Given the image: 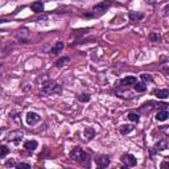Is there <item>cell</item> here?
<instances>
[{
	"mask_svg": "<svg viewBox=\"0 0 169 169\" xmlns=\"http://www.w3.org/2000/svg\"><path fill=\"white\" fill-rule=\"evenodd\" d=\"M70 158L74 162H77L84 168H90V162H91L90 155H89L87 152H84L81 147L73 148L72 152H70Z\"/></svg>",
	"mask_w": 169,
	"mask_h": 169,
	"instance_id": "1",
	"label": "cell"
},
{
	"mask_svg": "<svg viewBox=\"0 0 169 169\" xmlns=\"http://www.w3.org/2000/svg\"><path fill=\"white\" fill-rule=\"evenodd\" d=\"M62 90L61 84H58L56 81H52V79H49V81L44 82L42 83V93L46 94V95H50V94H59Z\"/></svg>",
	"mask_w": 169,
	"mask_h": 169,
	"instance_id": "2",
	"label": "cell"
},
{
	"mask_svg": "<svg viewBox=\"0 0 169 169\" xmlns=\"http://www.w3.org/2000/svg\"><path fill=\"white\" fill-rule=\"evenodd\" d=\"M110 7H111V2H107V3L106 2H102V3H98L97 6H94L93 12L98 17V16H101V15H103Z\"/></svg>",
	"mask_w": 169,
	"mask_h": 169,
	"instance_id": "3",
	"label": "cell"
},
{
	"mask_svg": "<svg viewBox=\"0 0 169 169\" xmlns=\"http://www.w3.org/2000/svg\"><path fill=\"white\" fill-rule=\"evenodd\" d=\"M120 160L124 165H127V167H135L136 162H137L136 157L133 155H131V153H124V155L120 157Z\"/></svg>",
	"mask_w": 169,
	"mask_h": 169,
	"instance_id": "4",
	"label": "cell"
},
{
	"mask_svg": "<svg viewBox=\"0 0 169 169\" xmlns=\"http://www.w3.org/2000/svg\"><path fill=\"white\" fill-rule=\"evenodd\" d=\"M168 148V141L165 140V139H161L158 143H156L155 145L152 147V150H151V156H153L156 152H161L164 150H167Z\"/></svg>",
	"mask_w": 169,
	"mask_h": 169,
	"instance_id": "5",
	"label": "cell"
},
{
	"mask_svg": "<svg viewBox=\"0 0 169 169\" xmlns=\"http://www.w3.org/2000/svg\"><path fill=\"white\" fill-rule=\"evenodd\" d=\"M95 162H97V165L99 168H107L108 165H110L111 160H110V157H108L107 155H101V156H98L95 158Z\"/></svg>",
	"mask_w": 169,
	"mask_h": 169,
	"instance_id": "6",
	"label": "cell"
},
{
	"mask_svg": "<svg viewBox=\"0 0 169 169\" xmlns=\"http://www.w3.org/2000/svg\"><path fill=\"white\" fill-rule=\"evenodd\" d=\"M25 118H27L28 126H34V124H37L38 122H41V116L36 112H28Z\"/></svg>",
	"mask_w": 169,
	"mask_h": 169,
	"instance_id": "7",
	"label": "cell"
},
{
	"mask_svg": "<svg viewBox=\"0 0 169 169\" xmlns=\"http://www.w3.org/2000/svg\"><path fill=\"white\" fill-rule=\"evenodd\" d=\"M23 131H13L11 133H8V136H7V140L8 141H13L15 144H17L20 140L23 139Z\"/></svg>",
	"mask_w": 169,
	"mask_h": 169,
	"instance_id": "8",
	"label": "cell"
},
{
	"mask_svg": "<svg viewBox=\"0 0 169 169\" xmlns=\"http://www.w3.org/2000/svg\"><path fill=\"white\" fill-rule=\"evenodd\" d=\"M152 94L158 99H167L169 97V90L168 89H156L152 91Z\"/></svg>",
	"mask_w": 169,
	"mask_h": 169,
	"instance_id": "9",
	"label": "cell"
},
{
	"mask_svg": "<svg viewBox=\"0 0 169 169\" xmlns=\"http://www.w3.org/2000/svg\"><path fill=\"white\" fill-rule=\"evenodd\" d=\"M95 135H97V132H95V130H94L93 127H86V128H84V131H83V136H84V139H86L87 141L93 140V139L95 137Z\"/></svg>",
	"mask_w": 169,
	"mask_h": 169,
	"instance_id": "10",
	"label": "cell"
},
{
	"mask_svg": "<svg viewBox=\"0 0 169 169\" xmlns=\"http://www.w3.org/2000/svg\"><path fill=\"white\" fill-rule=\"evenodd\" d=\"M137 82V79H136V77H126V78H123L122 81H120V84L122 86H135V83Z\"/></svg>",
	"mask_w": 169,
	"mask_h": 169,
	"instance_id": "11",
	"label": "cell"
},
{
	"mask_svg": "<svg viewBox=\"0 0 169 169\" xmlns=\"http://www.w3.org/2000/svg\"><path fill=\"white\" fill-rule=\"evenodd\" d=\"M128 17H130L131 21H140V20H143L144 17H145V15L141 13V12H135V11H132L130 12V15H128Z\"/></svg>",
	"mask_w": 169,
	"mask_h": 169,
	"instance_id": "12",
	"label": "cell"
},
{
	"mask_svg": "<svg viewBox=\"0 0 169 169\" xmlns=\"http://www.w3.org/2000/svg\"><path fill=\"white\" fill-rule=\"evenodd\" d=\"M37 147H38V143L36 140H27L25 143H24V148H25L27 151H29V152L36 151Z\"/></svg>",
	"mask_w": 169,
	"mask_h": 169,
	"instance_id": "13",
	"label": "cell"
},
{
	"mask_svg": "<svg viewBox=\"0 0 169 169\" xmlns=\"http://www.w3.org/2000/svg\"><path fill=\"white\" fill-rule=\"evenodd\" d=\"M31 9L34 13H41V12H44V3L42 2H34L31 4Z\"/></svg>",
	"mask_w": 169,
	"mask_h": 169,
	"instance_id": "14",
	"label": "cell"
},
{
	"mask_svg": "<svg viewBox=\"0 0 169 169\" xmlns=\"http://www.w3.org/2000/svg\"><path fill=\"white\" fill-rule=\"evenodd\" d=\"M168 118H169L168 110H158L156 114V120H158V122H165Z\"/></svg>",
	"mask_w": 169,
	"mask_h": 169,
	"instance_id": "15",
	"label": "cell"
},
{
	"mask_svg": "<svg viewBox=\"0 0 169 169\" xmlns=\"http://www.w3.org/2000/svg\"><path fill=\"white\" fill-rule=\"evenodd\" d=\"M63 46H65V45H63V42H62V41H58V42L56 44V45H54V46L50 49V54H52V56H57L58 53H61V52H62Z\"/></svg>",
	"mask_w": 169,
	"mask_h": 169,
	"instance_id": "16",
	"label": "cell"
},
{
	"mask_svg": "<svg viewBox=\"0 0 169 169\" xmlns=\"http://www.w3.org/2000/svg\"><path fill=\"white\" fill-rule=\"evenodd\" d=\"M133 130H135V126H132V124H123V126L119 127V131H120L122 135H127Z\"/></svg>",
	"mask_w": 169,
	"mask_h": 169,
	"instance_id": "17",
	"label": "cell"
},
{
	"mask_svg": "<svg viewBox=\"0 0 169 169\" xmlns=\"http://www.w3.org/2000/svg\"><path fill=\"white\" fill-rule=\"evenodd\" d=\"M69 62H70V57L63 56V57H61V58H58V59H57L56 63H54V66H56V67H62V66L67 65Z\"/></svg>",
	"mask_w": 169,
	"mask_h": 169,
	"instance_id": "18",
	"label": "cell"
},
{
	"mask_svg": "<svg viewBox=\"0 0 169 169\" xmlns=\"http://www.w3.org/2000/svg\"><path fill=\"white\" fill-rule=\"evenodd\" d=\"M148 38H150L151 42H161V40H162L161 34L158 33V32H152V33H150V34H148Z\"/></svg>",
	"mask_w": 169,
	"mask_h": 169,
	"instance_id": "19",
	"label": "cell"
},
{
	"mask_svg": "<svg viewBox=\"0 0 169 169\" xmlns=\"http://www.w3.org/2000/svg\"><path fill=\"white\" fill-rule=\"evenodd\" d=\"M133 89H135V91H137V93H144L147 90V86H145V83H143V82H136Z\"/></svg>",
	"mask_w": 169,
	"mask_h": 169,
	"instance_id": "20",
	"label": "cell"
},
{
	"mask_svg": "<svg viewBox=\"0 0 169 169\" xmlns=\"http://www.w3.org/2000/svg\"><path fill=\"white\" fill-rule=\"evenodd\" d=\"M127 118L130 119L131 122H135V123H137L139 120H140V116H139V114H137V112H128Z\"/></svg>",
	"mask_w": 169,
	"mask_h": 169,
	"instance_id": "21",
	"label": "cell"
},
{
	"mask_svg": "<svg viewBox=\"0 0 169 169\" xmlns=\"http://www.w3.org/2000/svg\"><path fill=\"white\" fill-rule=\"evenodd\" d=\"M77 99L82 103H86V102L90 101V95H89V94H79V95L77 97Z\"/></svg>",
	"mask_w": 169,
	"mask_h": 169,
	"instance_id": "22",
	"label": "cell"
},
{
	"mask_svg": "<svg viewBox=\"0 0 169 169\" xmlns=\"http://www.w3.org/2000/svg\"><path fill=\"white\" fill-rule=\"evenodd\" d=\"M8 153H9V148L7 145H2V147H0V157L4 158V157L8 155Z\"/></svg>",
	"mask_w": 169,
	"mask_h": 169,
	"instance_id": "23",
	"label": "cell"
},
{
	"mask_svg": "<svg viewBox=\"0 0 169 169\" xmlns=\"http://www.w3.org/2000/svg\"><path fill=\"white\" fill-rule=\"evenodd\" d=\"M140 78H141L143 83H144V82H153V78L150 76V74H141Z\"/></svg>",
	"mask_w": 169,
	"mask_h": 169,
	"instance_id": "24",
	"label": "cell"
},
{
	"mask_svg": "<svg viewBox=\"0 0 169 169\" xmlns=\"http://www.w3.org/2000/svg\"><path fill=\"white\" fill-rule=\"evenodd\" d=\"M16 169H32V167L28 162H20L16 165Z\"/></svg>",
	"mask_w": 169,
	"mask_h": 169,
	"instance_id": "25",
	"label": "cell"
},
{
	"mask_svg": "<svg viewBox=\"0 0 169 169\" xmlns=\"http://www.w3.org/2000/svg\"><path fill=\"white\" fill-rule=\"evenodd\" d=\"M160 169H169V157H167V160L161 161V164H160Z\"/></svg>",
	"mask_w": 169,
	"mask_h": 169,
	"instance_id": "26",
	"label": "cell"
},
{
	"mask_svg": "<svg viewBox=\"0 0 169 169\" xmlns=\"http://www.w3.org/2000/svg\"><path fill=\"white\" fill-rule=\"evenodd\" d=\"M160 131L162 133H165L167 136H169V126H168V124H167V126H161L160 127Z\"/></svg>",
	"mask_w": 169,
	"mask_h": 169,
	"instance_id": "27",
	"label": "cell"
},
{
	"mask_svg": "<svg viewBox=\"0 0 169 169\" xmlns=\"http://www.w3.org/2000/svg\"><path fill=\"white\" fill-rule=\"evenodd\" d=\"M86 31H89V29H79V31H76V33H74V36H81V34H83Z\"/></svg>",
	"mask_w": 169,
	"mask_h": 169,
	"instance_id": "28",
	"label": "cell"
},
{
	"mask_svg": "<svg viewBox=\"0 0 169 169\" xmlns=\"http://www.w3.org/2000/svg\"><path fill=\"white\" fill-rule=\"evenodd\" d=\"M6 165L7 167H13V165H16V162H15V160H8L6 162Z\"/></svg>",
	"mask_w": 169,
	"mask_h": 169,
	"instance_id": "29",
	"label": "cell"
},
{
	"mask_svg": "<svg viewBox=\"0 0 169 169\" xmlns=\"http://www.w3.org/2000/svg\"><path fill=\"white\" fill-rule=\"evenodd\" d=\"M120 169H130V167H127V165H123Z\"/></svg>",
	"mask_w": 169,
	"mask_h": 169,
	"instance_id": "30",
	"label": "cell"
},
{
	"mask_svg": "<svg viewBox=\"0 0 169 169\" xmlns=\"http://www.w3.org/2000/svg\"><path fill=\"white\" fill-rule=\"evenodd\" d=\"M98 169H103V168H98Z\"/></svg>",
	"mask_w": 169,
	"mask_h": 169,
	"instance_id": "31",
	"label": "cell"
}]
</instances>
